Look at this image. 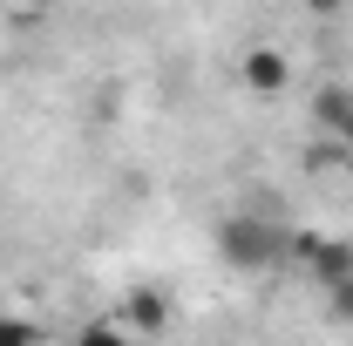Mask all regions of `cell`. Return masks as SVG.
Listing matches in <instances>:
<instances>
[{
  "mask_svg": "<svg viewBox=\"0 0 353 346\" xmlns=\"http://www.w3.org/2000/svg\"><path fill=\"white\" fill-rule=\"evenodd\" d=\"M245 82L259 88V95H279V88H285V54H279V48H259V54H245Z\"/></svg>",
  "mask_w": 353,
  "mask_h": 346,
  "instance_id": "2",
  "label": "cell"
},
{
  "mask_svg": "<svg viewBox=\"0 0 353 346\" xmlns=\"http://www.w3.org/2000/svg\"><path fill=\"white\" fill-rule=\"evenodd\" d=\"M312 14H340V7H347V0H306Z\"/></svg>",
  "mask_w": 353,
  "mask_h": 346,
  "instance_id": "4",
  "label": "cell"
},
{
  "mask_svg": "<svg viewBox=\"0 0 353 346\" xmlns=\"http://www.w3.org/2000/svg\"><path fill=\"white\" fill-rule=\"evenodd\" d=\"M218 252L238 265V272H272V265L285 258V224L252 217V211H231L218 224Z\"/></svg>",
  "mask_w": 353,
  "mask_h": 346,
  "instance_id": "1",
  "label": "cell"
},
{
  "mask_svg": "<svg viewBox=\"0 0 353 346\" xmlns=\"http://www.w3.org/2000/svg\"><path fill=\"white\" fill-rule=\"evenodd\" d=\"M319 123L353 150V88H326V95H319Z\"/></svg>",
  "mask_w": 353,
  "mask_h": 346,
  "instance_id": "3",
  "label": "cell"
}]
</instances>
